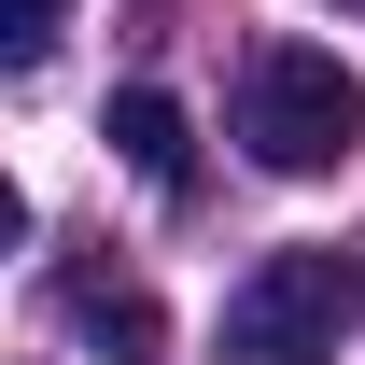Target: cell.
<instances>
[{"label": "cell", "instance_id": "cell-1", "mask_svg": "<svg viewBox=\"0 0 365 365\" xmlns=\"http://www.w3.org/2000/svg\"><path fill=\"white\" fill-rule=\"evenodd\" d=\"M239 155L267 182H323L365 155V71L323 43H253L239 56Z\"/></svg>", "mask_w": 365, "mask_h": 365}, {"label": "cell", "instance_id": "cell-2", "mask_svg": "<svg viewBox=\"0 0 365 365\" xmlns=\"http://www.w3.org/2000/svg\"><path fill=\"white\" fill-rule=\"evenodd\" d=\"M337 337H351L337 253H267V267L225 295V351L239 365H337Z\"/></svg>", "mask_w": 365, "mask_h": 365}, {"label": "cell", "instance_id": "cell-3", "mask_svg": "<svg viewBox=\"0 0 365 365\" xmlns=\"http://www.w3.org/2000/svg\"><path fill=\"white\" fill-rule=\"evenodd\" d=\"M56 295H71V323H85V351H98V365H155V351H169V309H155L140 281H113V267H71Z\"/></svg>", "mask_w": 365, "mask_h": 365}, {"label": "cell", "instance_id": "cell-4", "mask_svg": "<svg viewBox=\"0 0 365 365\" xmlns=\"http://www.w3.org/2000/svg\"><path fill=\"white\" fill-rule=\"evenodd\" d=\"M98 140H113V155H127L155 197H182V169H197V140H182V113H169L155 85H127V98H113V113H98Z\"/></svg>", "mask_w": 365, "mask_h": 365}, {"label": "cell", "instance_id": "cell-5", "mask_svg": "<svg viewBox=\"0 0 365 365\" xmlns=\"http://www.w3.org/2000/svg\"><path fill=\"white\" fill-rule=\"evenodd\" d=\"M56 29H71V0H14V29H0V56H14V71H43V56H56Z\"/></svg>", "mask_w": 365, "mask_h": 365}]
</instances>
